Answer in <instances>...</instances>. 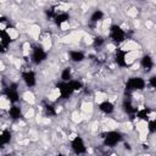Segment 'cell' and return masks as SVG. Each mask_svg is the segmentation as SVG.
Returning a JSON list of instances; mask_svg holds the SVG:
<instances>
[{
	"label": "cell",
	"mask_w": 156,
	"mask_h": 156,
	"mask_svg": "<svg viewBox=\"0 0 156 156\" xmlns=\"http://www.w3.org/2000/svg\"><path fill=\"white\" fill-rule=\"evenodd\" d=\"M146 85H149L150 88L154 89V88L156 87V77H155V76H151V77L149 78V80L146 82Z\"/></svg>",
	"instance_id": "cell-25"
},
{
	"label": "cell",
	"mask_w": 156,
	"mask_h": 156,
	"mask_svg": "<svg viewBox=\"0 0 156 156\" xmlns=\"http://www.w3.org/2000/svg\"><path fill=\"white\" fill-rule=\"evenodd\" d=\"M54 22H55V24L57 27H60V28L63 29L65 26H67L68 22H69V15L67 12H63V11L55 12V15H54Z\"/></svg>",
	"instance_id": "cell-10"
},
{
	"label": "cell",
	"mask_w": 156,
	"mask_h": 156,
	"mask_svg": "<svg viewBox=\"0 0 156 156\" xmlns=\"http://www.w3.org/2000/svg\"><path fill=\"white\" fill-rule=\"evenodd\" d=\"M141 1H143V0H141Z\"/></svg>",
	"instance_id": "cell-26"
},
{
	"label": "cell",
	"mask_w": 156,
	"mask_h": 156,
	"mask_svg": "<svg viewBox=\"0 0 156 156\" xmlns=\"http://www.w3.org/2000/svg\"><path fill=\"white\" fill-rule=\"evenodd\" d=\"M102 45H105V39H104L102 37H95V38L93 39V46H94L95 49H99V48H101Z\"/></svg>",
	"instance_id": "cell-23"
},
{
	"label": "cell",
	"mask_w": 156,
	"mask_h": 156,
	"mask_svg": "<svg viewBox=\"0 0 156 156\" xmlns=\"http://www.w3.org/2000/svg\"><path fill=\"white\" fill-rule=\"evenodd\" d=\"M71 149L74 154L77 155H83L87 152V144L84 141V139L79 135H76L72 140H71Z\"/></svg>",
	"instance_id": "cell-7"
},
{
	"label": "cell",
	"mask_w": 156,
	"mask_h": 156,
	"mask_svg": "<svg viewBox=\"0 0 156 156\" xmlns=\"http://www.w3.org/2000/svg\"><path fill=\"white\" fill-rule=\"evenodd\" d=\"M44 113L49 117H52L56 115V110H55V106L50 105V104H45L44 105Z\"/></svg>",
	"instance_id": "cell-22"
},
{
	"label": "cell",
	"mask_w": 156,
	"mask_h": 156,
	"mask_svg": "<svg viewBox=\"0 0 156 156\" xmlns=\"http://www.w3.org/2000/svg\"><path fill=\"white\" fill-rule=\"evenodd\" d=\"M145 88H146V80L143 77H139V76L130 77L126 82V90L129 91V93L140 91V90H144Z\"/></svg>",
	"instance_id": "cell-4"
},
{
	"label": "cell",
	"mask_w": 156,
	"mask_h": 156,
	"mask_svg": "<svg viewBox=\"0 0 156 156\" xmlns=\"http://www.w3.org/2000/svg\"><path fill=\"white\" fill-rule=\"evenodd\" d=\"M21 79L27 88H33L37 85V73L32 69H27V71L22 72Z\"/></svg>",
	"instance_id": "cell-8"
},
{
	"label": "cell",
	"mask_w": 156,
	"mask_h": 156,
	"mask_svg": "<svg viewBox=\"0 0 156 156\" xmlns=\"http://www.w3.org/2000/svg\"><path fill=\"white\" fill-rule=\"evenodd\" d=\"M123 108H124V111L127 112V113H129V115H135V112H136V107H134V105L130 102V100H126L124 102H123Z\"/></svg>",
	"instance_id": "cell-19"
},
{
	"label": "cell",
	"mask_w": 156,
	"mask_h": 156,
	"mask_svg": "<svg viewBox=\"0 0 156 156\" xmlns=\"http://www.w3.org/2000/svg\"><path fill=\"white\" fill-rule=\"evenodd\" d=\"M140 66L141 68L145 71V72H150L154 66H155V62H154V58L150 56V55H144L141 58H140Z\"/></svg>",
	"instance_id": "cell-14"
},
{
	"label": "cell",
	"mask_w": 156,
	"mask_h": 156,
	"mask_svg": "<svg viewBox=\"0 0 156 156\" xmlns=\"http://www.w3.org/2000/svg\"><path fill=\"white\" fill-rule=\"evenodd\" d=\"M69 79H72V69L69 67H65L61 71V80L62 82H68Z\"/></svg>",
	"instance_id": "cell-20"
},
{
	"label": "cell",
	"mask_w": 156,
	"mask_h": 156,
	"mask_svg": "<svg viewBox=\"0 0 156 156\" xmlns=\"http://www.w3.org/2000/svg\"><path fill=\"white\" fill-rule=\"evenodd\" d=\"M68 58H69V61H72L74 63H79L85 60V54L82 50H69Z\"/></svg>",
	"instance_id": "cell-13"
},
{
	"label": "cell",
	"mask_w": 156,
	"mask_h": 156,
	"mask_svg": "<svg viewBox=\"0 0 156 156\" xmlns=\"http://www.w3.org/2000/svg\"><path fill=\"white\" fill-rule=\"evenodd\" d=\"M7 113H9V117L13 121H17L22 117V110L17 104H11L7 108Z\"/></svg>",
	"instance_id": "cell-12"
},
{
	"label": "cell",
	"mask_w": 156,
	"mask_h": 156,
	"mask_svg": "<svg viewBox=\"0 0 156 156\" xmlns=\"http://www.w3.org/2000/svg\"><path fill=\"white\" fill-rule=\"evenodd\" d=\"M46 58H48V51L43 45H34L30 49V61L33 62V65L39 66L43 62H45Z\"/></svg>",
	"instance_id": "cell-3"
},
{
	"label": "cell",
	"mask_w": 156,
	"mask_h": 156,
	"mask_svg": "<svg viewBox=\"0 0 156 156\" xmlns=\"http://www.w3.org/2000/svg\"><path fill=\"white\" fill-rule=\"evenodd\" d=\"M12 140V133L9 129H1L0 130V149L7 146Z\"/></svg>",
	"instance_id": "cell-15"
},
{
	"label": "cell",
	"mask_w": 156,
	"mask_h": 156,
	"mask_svg": "<svg viewBox=\"0 0 156 156\" xmlns=\"http://www.w3.org/2000/svg\"><path fill=\"white\" fill-rule=\"evenodd\" d=\"M132 60L133 58H130L129 52L127 50L121 49V48L116 50V52H115V61H116L117 66H119V67H127L130 63Z\"/></svg>",
	"instance_id": "cell-5"
},
{
	"label": "cell",
	"mask_w": 156,
	"mask_h": 156,
	"mask_svg": "<svg viewBox=\"0 0 156 156\" xmlns=\"http://www.w3.org/2000/svg\"><path fill=\"white\" fill-rule=\"evenodd\" d=\"M12 38L10 37L7 30H0V52H4L9 49Z\"/></svg>",
	"instance_id": "cell-11"
},
{
	"label": "cell",
	"mask_w": 156,
	"mask_h": 156,
	"mask_svg": "<svg viewBox=\"0 0 156 156\" xmlns=\"http://www.w3.org/2000/svg\"><path fill=\"white\" fill-rule=\"evenodd\" d=\"M99 110L105 115H111L115 111V105L110 100H104L99 104Z\"/></svg>",
	"instance_id": "cell-16"
},
{
	"label": "cell",
	"mask_w": 156,
	"mask_h": 156,
	"mask_svg": "<svg viewBox=\"0 0 156 156\" xmlns=\"http://www.w3.org/2000/svg\"><path fill=\"white\" fill-rule=\"evenodd\" d=\"M108 37L110 40L116 45H121L127 40V33L119 24H112L108 28Z\"/></svg>",
	"instance_id": "cell-1"
},
{
	"label": "cell",
	"mask_w": 156,
	"mask_h": 156,
	"mask_svg": "<svg viewBox=\"0 0 156 156\" xmlns=\"http://www.w3.org/2000/svg\"><path fill=\"white\" fill-rule=\"evenodd\" d=\"M146 129H147L149 133H151V134H154V133L156 132V121H155L154 117H151L150 119L146 121Z\"/></svg>",
	"instance_id": "cell-21"
},
{
	"label": "cell",
	"mask_w": 156,
	"mask_h": 156,
	"mask_svg": "<svg viewBox=\"0 0 156 156\" xmlns=\"http://www.w3.org/2000/svg\"><path fill=\"white\" fill-rule=\"evenodd\" d=\"M57 89H58V94L62 99H68L69 96H72L76 91L73 90L72 85H71V82H61L58 85H57Z\"/></svg>",
	"instance_id": "cell-9"
},
{
	"label": "cell",
	"mask_w": 156,
	"mask_h": 156,
	"mask_svg": "<svg viewBox=\"0 0 156 156\" xmlns=\"http://www.w3.org/2000/svg\"><path fill=\"white\" fill-rule=\"evenodd\" d=\"M4 96L10 104H17L20 101V93L16 84H10L4 89Z\"/></svg>",
	"instance_id": "cell-6"
},
{
	"label": "cell",
	"mask_w": 156,
	"mask_h": 156,
	"mask_svg": "<svg viewBox=\"0 0 156 156\" xmlns=\"http://www.w3.org/2000/svg\"><path fill=\"white\" fill-rule=\"evenodd\" d=\"M102 144L107 147H115L123 140V134L118 130H108L102 134Z\"/></svg>",
	"instance_id": "cell-2"
},
{
	"label": "cell",
	"mask_w": 156,
	"mask_h": 156,
	"mask_svg": "<svg viewBox=\"0 0 156 156\" xmlns=\"http://www.w3.org/2000/svg\"><path fill=\"white\" fill-rule=\"evenodd\" d=\"M135 116L138 119L143 121V122H146L147 119H150L152 116H151V110L150 108H138L136 112H135Z\"/></svg>",
	"instance_id": "cell-17"
},
{
	"label": "cell",
	"mask_w": 156,
	"mask_h": 156,
	"mask_svg": "<svg viewBox=\"0 0 156 156\" xmlns=\"http://www.w3.org/2000/svg\"><path fill=\"white\" fill-rule=\"evenodd\" d=\"M104 17H105L104 11L100 10V9H98V10H95V11L90 15L89 21H90V23H93V24H98L99 22H101V21L104 20Z\"/></svg>",
	"instance_id": "cell-18"
},
{
	"label": "cell",
	"mask_w": 156,
	"mask_h": 156,
	"mask_svg": "<svg viewBox=\"0 0 156 156\" xmlns=\"http://www.w3.org/2000/svg\"><path fill=\"white\" fill-rule=\"evenodd\" d=\"M9 27H10L9 20H7L6 17L1 16V17H0V30H6Z\"/></svg>",
	"instance_id": "cell-24"
}]
</instances>
